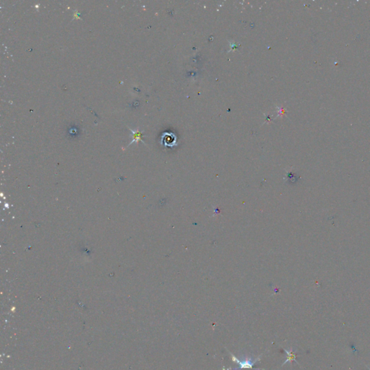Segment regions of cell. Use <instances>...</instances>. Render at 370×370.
Instances as JSON below:
<instances>
[{"mask_svg": "<svg viewBox=\"0 0 370 370\" xmlns=\"http://www.w3.org/2000/svg\"><path fill=\"white\" fill-rule=\"evenodd\" d=\"M162 140H163V143H164L165 145L170 146V145H172V144L174 143V141H175V138H172V135L164 134Z\"/></svg>", "mask_w": 370, "mask_h": 370, "instance_id": "obj_3", "label": "cell"}, {"mask_svg": "<svg viewBox=\"0 0 370 370\" xmlns=\"http://www.w3.org/2000/svg\"><path fill=\"white\" fill-rule=\"evenodd\" d=\"M226 370H242V369H236V368H228V369H226Z\"/></svg>", "mask_w": 370, "mask_h": 370, "instance_id": "obj_5", "label": "cell"}, {"mask_svg": "<svg viewBox=\"0 0 370 370\" xmlns=\"http://www.w3.org/2000/svg\"><path fill=\"white\" fill-rule=\"evenodd\" d=\"M367 368H368V369H369L370 370V367H367Z\"/></svg>", "mask_w": 370, "mask_h": 370, "instance_id": "obj_6", "label": "cell"}, {"mask_svg": "<svg viewBox=\"0 0 370 370\" xmlns=\"http://www.w3.org/2000/svg\"><path fill=\"white\" fill-rule=\"evenodd\" d=\"M130 130L132 131V138H133V140L131 142L130 145L133 142L135 141H139V140H142L141 139V132H139V131H137V132H135V131H133L132 129H130Z\"/></svg>", "mask_w": 370, "mask_h": 370, "instance_id": "obj_4", "label": "cell"}, {"mask_svg": "<svg viewBox=\"0 0 370 370\" xmlns=\"http://www.w3.org/2000/svg\"><path fill=\"white\" fill-rule=\"evenodd\" d=\"M231 355V356H232V359L233 362H236V364L238 365V367L236 368V369H252V370H263V369H257V368H255L254 366L255 365V364L257 363V362H258L259 360H260V358L261 357V355L260 356H258V358H255V359L253 360L252 358H245V359L244 360H241L239 359V358H237L235 356H234V354H232V353H229Z\"/></svg>", "mask_w": 370, "mask_h": 370, "instance_id": "obj_1", "label": "cell"}, {"mask_svg": "<svg viewBox=\"0 0 370 370\" xmlns=\"http://www.w3.org/2000/svg\"><path fill=\"white\" fill-rule=\"evenodd\" d=\"M283 351H284L285 352V354H287V358H286V360H285V362H283V365H284V364L286 363V362H292V361H294V362H296V363L298 364V362L296 360V355L295 354V353L293 352V348H291L290 350H289V351L286 350V349H283Z\"/></svg>", "mask_w": 370, "mask_h": 370, "instance_id": "obj_2", "label": "cell"}]
</instances>
